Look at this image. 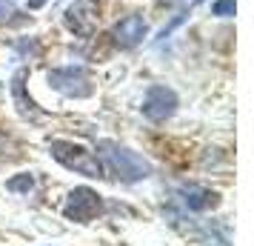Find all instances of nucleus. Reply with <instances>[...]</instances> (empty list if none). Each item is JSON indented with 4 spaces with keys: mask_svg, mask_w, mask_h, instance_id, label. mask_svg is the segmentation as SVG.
<instances>
[{
    "mask_svg": "<svg viewBox=\"0 0 254 246\" xmlns=\"http://www.w3.org/2000/svg\"><path fill=\"white\" fill-rule=\"evenodd\" d=\"M100 155H103V161L109 164V169L115 172L120 180H126V183H137V180H146L151 175V166L149 161L143 158V155L131 152L128 146H120L115 141H100Z\"/></svg>",
    "mask_w": 254,
    "mask_h": 246,
    "instance_id": "1",
    "label": "nucleus"
},
{
    "mask_svg": "<svg viewBox=\"0 0 254 246\" xmlns=\"http://www.w3.org/2000/svg\"><path fill=\"white\" fill-rule=\"evenodd\" d=\"M52 158L60 161L66 169H74L86 177H103V164L97 161V155L83 149L80 143H71V141H52Z\"/></svg>",
    "mask_w": 254,
    "mask_h": 246,
    "instance_id": "2",
    "label": "nucleus"
},
{
    "mask_svg": "<svg viewBox=\"0 0 254 246\" xmlns=\"http://www.w3.org/2000/svg\"><path fill=\"white\" fill-rule=\"evenodd\" d=\"M103 209V200L100 195L89 186H77L69 192V200H66V206H63V215L69 218V221H77V223H89L94 221L97 215Z\"/></svg>",
    "mask_w": 254,
    "mask_h": 246,
    "instance_id": "3",
    "label": "nucleus"
},
{
    "mask_svg": "<svg viewBox=\"0 0 254 246\" xmlns=\"http://www.w3.org/2000/svg\"><path fill=\"white\" fill-rule=\"evenodd\" d=\"M143 115L149 117V120H154V123H163L166 117H172L174 112H177V94L169 89V86H151L149 92H146V97H143Z\"/></svg>",
    "mask_w": 254,
    "mask_h": 246,
    "instance_id": "4",
    "label": "nucleus"
},
{
    "mask_svg": "<svg viewBox=\"0 0 254 246\" xmlns=\"http://www.w3.org/2000/svg\"><path fill=\"white\" fill-rule=\"evenodd\" d=\"M49 83L58 89V92L69 94V97H86L92 94V83L83 75L80 69H58L49 75Z\"/></svg>",
    "mask_w": 254,
    "mask_h": 246,
    "instance_id": "5",
    "label": "nucleus"
},
{
    "mask_svg": "<svg viewBox=\"0 0 254 246\" xmlns=\"http://www.w3.org/2000/svg\"><path fill=\"white\" fill-rule=\"evenodd\" d=\"M180 203H183L189 212H208L217 206V192H211L206 186H197V183H186L180 186Z\"/></svg>",
    "mask_w": 254,
    "mask_h": 246,
    "instance_id": "6",
    "label": "nucleus"
},
{
    "mask_svg": "<svg viewBox=\"0 0 254 246\" xmlns=\"http://www.w3.org/2000/svg\"><path fill=\"white\" fill-rule=\"evenodd\" d=\"M146 20L140 17V14H126L120 23L115 26V40H117V46H123V49H131V46H137L140 40L146 37Z\"/></svg>",
    "mask_w": 254,
    "mask_h": 246,
    "instance_id": "7",
    "label": "nucleus"
},
{
    "mask_svg": "<svg viewBox=\"0 0 254 246\" xmlns=\"http://www.w3.org/2000/svg\"><path fill=\"white\" fill-rule=\"evenodd\" d=\"M69 29L71 32H77V35H86L89 32V26H92V14H86V3H77V6H71L69 9Z\"/></svg>",
    "mask_w": 254,
    "mask_h": 246,
    "instance_id": "8",
    "label": "nucleus"
},
{
    "mask_svg": "<svg viewBox=\"0 0 254 246\" xmlns=\"http://www.w3.org/2000/svg\"><path fill=\"white\" fill-rule=\"evenodd\" d=\"M23 81H26V72H17L14 81H12V94H14V100H17V109H20L23 115H35V103H32V97L26 100V94H23Z\"/></svg>",
    "mask_w": 254,
    "mask_h": 246,
    "instance_id": "9",
    "label": "nucleus"
},
{
    "mask_svg": "<svg viewBox=\"0 0 254 246\" xmlns=\"http://www.w3.org/2000/svg\"><path fill=\"white\" fill-rule=\"evenodd\" d=\"M32 186H35V177H32V175H17V177H12V180L6 183L9 192H20V195H29Z\"/></svg>",
    "mask_w": 254,
    "mask_h": 246,
    "instance_id": "10",
    "label": "nucleus"
},
{
    "mask_svg": "<svg viewBox=\"0 0 254 246\" xmlns=\"http://www.w3.org/2000/svg\"><path fill=\"white\" fill-rule=\"evenodd\" d=\"M211 12L220 14V17H229V14H234V0H217L211 6Z\"/></svg>",
    "mask_w": 254,
    "mask_h": 246,
    "instance_id": "11",
    "label": "nucleus"
},
{
    "mask_svg": "<svg viewBox=\"0 0 254 246\" xmlns=\"http://www.w3.org/2000/svg\"><path fill=\"white\" fill-rule=\"evenodd\" d=\"M43 3H46V0H29V9H40Z\"/></svg>",
    "mask_w": 254,
    "mask_h": 246,
    "instance_id": "12",
    "label": "nucleus"
},
{
    "mask_svg": "<svg viewBox=\"0 0 254 246\" xmlns=\"http://www.w3.org/2000/svg\"><path fill=\"white\" fill-rule=\"evenodd\" d=\"M194 3H200V0H194Z\"/></svg>",
    "mask_w": 254,
    "mask_h": 246,
    "instance_id": "13",
    "label": "nucleus"
}]
</instances>
